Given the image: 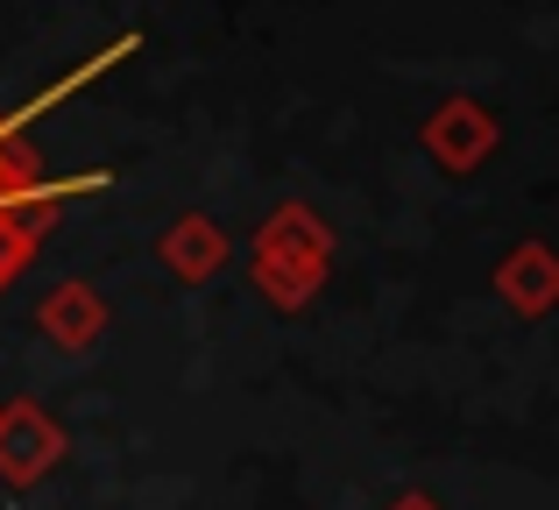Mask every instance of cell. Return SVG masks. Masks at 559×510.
I'll return each instance as SVG.
<instances>
[{"label": "cell", "mask_w": 559, "mask_h": 510, "mask_svg": "<svg viewBox=\"0 0 559 510\" xmlns=\"http://www.w3.org/2000/svg\"><path fill=\"white\" fill-rule=\"evenodd\" d=\"M248 270H255V290L276 305V312H298V305H312V290L326 284L333 270V235L319 227L312 206H276L270 221L255 227V241H248Z\"/></svg>", "instance_id": "6da1fadb"}, {"label": "cell", "mask_w": 559, "mask_h": 510, "mask_svg": "<svg viewBox=\"0 0 559 510\" xmlns=\"http://www.w3.org/2000/svg\"><path fill=\"white\" fill-rule=\"evenodd\" d=\"M57 461H64V426H57L43 404H28V398L0 404V483L36 489Z\"/></svg>", "instance_id": "7a4b0ae2"}, {"label": "cell", "mask_w": 559, "mask_h": 510, "mask_svg": "<svg viewBox=\"0 0 559 510\" xmlns=\"http://www.w3.org/2000/svg\"><path fill=\"white\" fill-rule=\"evenodd\" d=\"M107 170H79V178H43V164L22 150V142L0 135V206H22V213H57L64 199L79 192H107Z\"/></svg>", "instance_id": "3957f363"}, {"label": "cell", "mask_w": 559, "mask_h": 510, "mask_svg": "<svg viewBox=\"0 0 559 510\" xmlns=\"http://www.w3.org/2000/svg\"><path fill=\"white\" fill-rule=\"evenodd\" d=\"M107 298H99L93 284H85V276H71V284H57L50 298L36 305V333L43 341H57L64 347V355H85V347L99 341V333H107Z\"/></svg>", "instance_id": "277c9868"}, {"label": "cell", "mask_w": 559, "mask_h": 510, "mask_svg": "<svg viewBox=\"0 0 559 510\" xmlns=\"http://www.w3.org/2000/svg\"><path fill=\"white\" fill-rule=\"evenodd\" d=\"M425 150L439 156V170H475L496 150V114L475 99H447V107L425 121Z\"/></svg>", "instance_id": "5b68a950"}, {"label": "cell", "mask_w": 559, "mask_h": 510, "mask_svg": "<svg viewBox=\"0 0 559 510\" xmlns=\"http://www.w3.org/2000/svg\"><path fill=\"white\" fill-rule=\"evenodd\" d=\"M496 290H503L510 312L546 319L552 305H559V256L546 249V241H518V249L496 262Z\"/></svg>", "instance_id": "8992f818"}, {"label": "cell", "mask_w": 559, "mask_h": 510, "mask_svg": "<svg viewBox=\"0 0 559 510\" xmlns=\"http://www.w3.org/2000/svg\"><path fill=\"white\" fill-rule=\"evenodd\" d=\"M142 50V36H135V28H128V36H114L107 43V50H93V57H85V64L79 71H64V79H57L50 85V93H36V99H28V107H14V114H0V135H8V142H22V128L28 121H43V114H50L57 107V99H71V93H79V85H93V79H107V71L114 64H121V57H135Z\"/></svg>", "instance_id": "52a82bcc"}, {"label": "cell", "mask_w": 559, "mask_h": 510, "mask_svg": "<svg viewBox=\"0 0 559 510\" xmlns=\"http://www.w3.org/2000/svg\"><path fill=\"white\" fill-rule=\"evenodd\" d=\"M219 262H227V235H219L205 213L170 221V235H164V270L170 276H185V284H213Z\"/></svg>", "instance_id": "ba28073f"}, {"label": "cell", "mask_w": 559, "mask_h": 510, "mask_svg": "<svg viewBox=\"0 0 559 510\" xmlns=\"http://www.w3.org/2000/svg\"><path fill=\"white\" fill-rule=\"evenodd\" d=\"M57 213H22V206H0V290L22 276V262L43 249V235H50Z\"/></svg>", "instance_id": "9c48e42d"}, {"label": "cell", "mask_w": 559, "mask_h": 510, "mask_svg": "<svg viewBox=\"0 0 559 510\" xmlns=\"http://www.w3.org/2000/svg\"><path fill=\"white\" fill-rule=\"evenodd\" d=\"M382 510H447V503H439V497H425V489H404V497H390Z\"/></svg>", "instance_id": "30bf717a"}]
</instances>
